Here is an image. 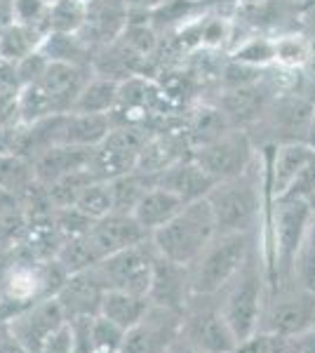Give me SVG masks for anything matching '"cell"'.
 Returning a JSON list of instances; mask_svg holds the SVG:
<instances>
[{
	"label": "cell",
	"mask_w": 315,
	"mask_h": 353,
	"mask_svg": "<svg viewBox=\"0 0 315 353\" xmlns=\"http://www.w3.org/2000/svg\"><path fill=\"white\" fill-rule=\"evenodd\" d=\"M216 233L219 229H216L212 205L207 198H200V201L186 203L163 229L151 233V243L158 257L191 266L214 241Z\"/></svg>",
	"instance_id": "obj_1"
},
{
	"label": "cell",
	"mask_w": 315,
	"mask_h": 353,
	"mask_svg": "<svg viewBox=\"0 0 315 353\" xmlns=\"http://www.w3.org/2000/svg\"><path fill=\"white\" fill-rule=\"evenodd\" d=\"M266 283L268 281L263 276L261 261L254 250H252L250 259L236 273V278L219 294H214L221 316L226 318L228 327L233 330L238 344L259 332L263 306H266L268 299Z\"/></svg>",
	"instance_id": "obj_2"
},
{
	"label": "cell",
	"mask_w": 315,
	"mask_h": 353,
	"mask_svg": "<svg viewBox=\"0 0 315 353\" xmlns=\"http://www.w3.org/2000/svg\"><path fill=\"white\" fill-rule=\"evenodd\" d=\"M271 259L268 283L273 288L292 281V269L299 252L313 210L306 198H271Z\"/></svg>",
	"instance_id": "obj_3"
},
{
	"label": "cell",
	"mask_w": 315,
	"mask_h": 353,
	"mask_svg": "<svg viewBox=\"0 0 315 353\" xmlns=\"http://www.w3.org/2000/svg\"><path fill=\"white\" fill-rule=\"evenodd\" d=\"M252 250H254L252 233H216V238L205 248V252L188 266L193 297L219 294L243 269Z\"/></svg>",
	"instance_id": "obj_4"
},
{
	"label": "cell",
	"mask_w": 315,
	"mask_h": 353,
	"mask_svg": "<svg viewBox=\"0 0 315 353\" xmlns=\"http://www.w3.org/2000/svg\"><path fill=\"white\" fill-rule=\"evenodd\" d=\"M250 170L233 179L216 181L207 193L219 233H252L261 217V186Z\"/></svg>",
	"instance_id": "obj_5"
},
{
	"label": "cell",
	"mask_w": 315,
	"mask_h": 353,
	"mask_svg": "<svg viewBox=\"0 0 315 353\" xmlns=\"http://www.w3.org/2000/svg\"><path fill=\"white\" fill-rule=\"evenodd\" d=\"M156 259L158 252L153 248L151 238H148L141 245L120 250L116 254H108L90 271H92V276L99 281V285L104 290H118V292L148 297Z\"/></svg>",
	"instance_id": "obj_6"
},
{
	"label": "cell",
	"mask_w": 315,
	"mask_h": 353,
	"mask_svg": "<svg viewBox=\"0 0 315 353\" xmlns=\"http://www.w3.org/2000/svg\"><path fill=\"white\" fill-rule=\"evenodd\" d=\"M181 337L205 353H236L238 339L221 316L216 297H191L184 309Z\"/></svg>",
	"instance_id": "obj_7"
},
{
	"label": "cell",
	"mask_w": 315,
	"mask_h": 353,
	"mask_svg": "<svg viewBox=\"0 0 315 353\" xmlns=\"http://www.w3.org/2000/svg\"><path fill=\"white\" fill-rule=\"evenodd\" d=\"M151 130L141 125H113L111 132L104 137L92 153V174L96 179H116L136 168L139 156L144 151Z\"/></svg>",
	"instance_id": "obj_8"
},
{
	"label": "cell",
	"mask_w": 315,
	"mask_h": 353,
	"mask_svg": "<svg viewBox=\"0 0 315 353\" xmlns=\"http://www.w3.org/2000/svg\"><path fill=\"white\" fill-rule=\"evenodd\" d=\"M191 156L212 179L223 181L247 172L252 168V163H254V144H252V137L245 130L233 128L216 141H212V144L193 149Z\"/></svg>",
	"instance_id": "obj_9"
},
{
	"label": "cell",
	"mask_w": 315,
	"mask_h": 353,
	"mask_svg": "<svg viewBox=\"0 0 315 353\" xmlns=\"http://www.w3.org/2000/svg\"><path fill=\"white\" fill-rule=\"evenodd\" d=\"M181 323L184 311L148 304L144 318L128 330L120 353H167L170 346L179 339Z\"/></svg>",
	"instance_id": "obj_10"
},
{
	"label": "cell",
	"mask_w": 315,
	"mask_h": 353,
	"mask_svg": "<svg viewBox=\"0 0 315 353\" xmlns=\"http://www.w3.org/2000/svg\"><path fill=\"white\" fill-rule=\"evenodd\" d=\"M313 327L315 299L311 292L301 290V294H287L285 288H273V292H268L259 330L296 337V334H303Z\"/></svg>",
	"instance_id": "obj_11"
},
{
	"label": "cell",
	"mask_w": 315,
	"mask_h": 353,
	"mask_svg": "<svg viewBox=\"0 0 315 353\" xmlns=\"http://www.w3.org/2000/svg\"><path fill=\"white\" fill-rule=\"evenodd\" d=\"M66 321L68 318L57 297H45L12 313L5 321V327H8V334H12L28 353H36L38 346Z\"/></svg>",
	"instance_id": "obj_12"
},
{
	"label": "cell",
	"mask_w": 315,
	"mask_h": 353,
	"mask_svg": "<svg viewBox=\"0 0 315 353\" xmlns=\"http://www.w3.org/2000/svg\"><path fill=\"white\" fill-rule=\"evenodd\" d=\"M92 76V66L68 64V61H50L45 73L33 85L43 92L45 101L50 106V113L54 116V113L73 111L78 94L83 92V88Z\"/></svg>",
	"instance_id": "obj_13"
},
{
	"label": "cell",
	"mask_w": 315,
	"mask_h": 353,
	"mask_svg": "<svg viewBox=\"0 0 315 353\" xmlns=\"http://www.w3.org/2000/svg\"><path fill=\"white\" fill-rule=\"evenodd\" d=\"M132 19L128 0H88V17L80 28V41L94 52L123 36Z\"/></svg>",
	"instance_id": "obj_14"
},
{
	"label": "cell",
	"mask_w": 315,
	"mask_h": 353,
	"mask_svg": "<svg viewBox=\"0 0 315 353\" xmlns=\"http://www.w3.org/2000/svg\"><path fill=\"white\" fill-rule=\"evenodd\" d=\"M88 238L92 241L99 259H104L108 254L120 252V250L146 243L151 233L134 219V214L111 212L106 217L92 221V226L88 229Z\"/></svg>",
	"instance_id": "obj_15"
},
{
	"label": "cell",
	"mask_w": 315,
	"mask_h": 353,
	"mask_svg": "<svg viewBox=\"0 0 315 353\" xmlns=\"http://www.w3.org/2000/svg\"><path fill=\"white\" fill-rule=\"evenodd\" d=\"M151 176H153V184L172 191L184 203L207 198V193L214 189V184H216V179H212V176L193 161L191 153L184 158H179V161H174L165 170H160L158 174H151Z\"/></svg>",
	"instance_id": "obj_16"
},
{
	"label": "cell",
	"mask_w": 315,
	"mask_h": 353,
	"mask_svg": "<svg viewBox=\"0 0 315 353\" xmlns=\"http://www.w3.org/2000/svg\"><path fill=\"white\" fill-rule=\"evenodd\" d=\"M193 297L191 290V269L184 264H174L170 259L158 257L153 266V281L148 290V301L167 309L184 311Z\"/></svg>",
	"instance_id": "obj_17"
},
{
	"label": "cell",
	"mask_w": 315,
	"mask_h": 353,
	"mask_svg": "<svg viewBox=\"0 0 315 353\" xmlns=\"http://www.w3.org/2000/svg\"><path fill=\"white\" fill-rule=\"evenodd\" d=\"M92 153L94 149H85V146H66V144H54L48 146L38 153L31 161L33 165V176L40 186H50L57 179L80 170H90L92 165ZM92 172V170H90Z\"/></svg>",
	"instance_id": "obj_18"
},
{
	"label": "cell",
	"mask_w": 315,
	"mask_h": 353,
	"mask_svg": "<svg viewBox=\"0 0 315 353\" xmlns=\"http://www.w3.org/2000/svg\"><path fill=\"white\" fill-rule=\"evenodd\" d=\"M315 156V149L306 141H283L276 146L271 158V168H268V186L271 198H283L294 184V179L301 174V170L311 163Z\"/></svg>",
	"instance_id": "obj_19"
},
{
	"label": "cell",
	"mask_w": 315,
	"mask_h": 353,
	"mask_svg": "<svg viewBox=\"0 0 315 353\" xmlns=\"http://www.w3.org/2000/svg\"><path fill=\"white\" fill-rule=\"evenodd\" d=\"M54 297L61 304L68 321H73V318H90L99 313L104 288L99 285V281L88 269L80 273H71Z\"/></svg>",
	"instance_id": "obj_20"
},
{
	"label": "cell",
	"mask_w": 315,
	"mask_h": 353,
	"mask_svg": "<svg viewBox=\"0 0 315 353\" xmlns=\"http://www.w3.org/2000/svg\"><path fill=\"white\" fill-rule=\"evenodd\" d=\"M266 92L259 90V83L247 85V88H236V90H223L221 99L216 104L221 106V111L226 113V118L231 121L233 128L245 130V125L259 121V116L266 111Z\"/></svg>",
	"instance_id": "obj_21"
},
{
	"label": "cell",
	"mask_w": 315,
	"mask_h": 353,
	"mask_svg": "<svg viewBox=\"0 0 315 353\" xmlns=\"http://www.w3.org/2000/svg\"><path fill=\"white\" fill-rule=\"evenodd\" d=\"M184 205L186 203L181 201L179 196H174V193L163 189V186L153 184L151 189L141 196L139 205H136L132 214H134V219L139 221L148 233H156L158 229H163Z\"/></svg>",
	"instance_id": "obj_22"
},
{
	"label": "cell",
	"mask_w": 315,
	"mask_h": 353,
	"mask_svg": "<svg viewBox=\"0 0 315 353\" xmlns=\"http://www.w3.org/2000/svg\"><path fill=\"white\" fill-rule=\"evenodd\" d=\"M233 130L231 121L226 118V113L221 111L219 104H200L196 111L188 118V125L184 130V139L188 149H200L205 144H212L219 137H223Z\"/></svg>",
	"instance_id": "obj_23"
},
{
	"label": "cell",
	"mask_w": 315,
	"mask_h": 353,
	"mask_svg": "<svg viewBox=\"0 0 315 353\" xmlns=\"http://www.w3.org/2000/svg\"><path fill=\"white\" fill-rule=\"evenodd\" d=\"M45 36H48V33L38 31V28H33V26L19 24V21H10L8 26L0 28V61L19 64L24 57L40 50Z\"/></svg>",
	"instance_id": "obj_24"
},
{
	"label": "cell",
	"mask_w": 315,
	"mask_h": 353,
	"mask_svg": "<svg viewBox=\"0 0 315 353\" xmlns=\"http://www.w3.org/2000/svg\"><path fill=\"white\" fill-rule=\"evenodd\" d=\"M148 304H151L148 297H139V294H130V292H118V290H104L99 313L123 330H130L144 318V313L148 311Z\"/></svg>",
	"instance_id": "obj_25"
},
{
	"label": "cell",
	"mask_w": 315,
	"mask_h": 353,
	"mask_svg": "<svg viewBox=\"0 0 315 353\" xmlns=\"http://www.w3.org/2000/svg\"><path fill=\"white\" fill-rule=\"evenodd\" d=\"M118 92H120V83L108 81V78H101L94 73V76L88 81V85L83 88V92L78 94L73 111L104 113V116H111L118 104Z\"/></svg>",
	"instance_id": "obj_26"
},
{
	"label": "cell",
	"mask_w": 315,
	"mask_h": 353,
	"mask_svg": "<svg viewBox=\"0 0 315 353\" xmlns=\"http://www.w3.org/2000/svg\"><path fill=\"white\" fill-rule=\"evenodd\" d=\"M111 181V198H113V212L132 214L139 205L141 196L153 186V176L144 174L139 170H132L128 174H120Z\"/></svg>",
	"instance_id": "obj_27"
},
{
	"label": "cell",
	"mask_w": 315,
	"mask_h": 353,
	"mask_svg": "<svg viewBox=\"0 0 315 353\" xmlns=\"http://www.w3.org/2000/svg\"><path fill=\"white\" fill-rule=\"evenodd\" d=\"M313 43L299 33H287V36L276 38V64L283 71H296L311 64L313 59Z\"/></svg>",
	"instance_id": "obj_28"
},
{
	"label": "cell",
	"mask_w": 315,
	"mask_h": 353,
	"mask_svg": "<svg viewBox=\"0 0 315 353\" xmlns=\"http://www.w3.org/2000/svg\"><path fill=\"white\" fill-rule=\"evenodd\" d=\"M292 281L299 283L301 290L315 294V212L308 219L306 233L299 245V252L294 259V269H292Z\"/></svg>",
	"instance_id": "obj_29"
},
{
	"label": "cell",
	"mask_w": 315,
	"mask_h": 353,
	"mask_svg": "<svg viewBox=\"0 0 315 353\" xmlns=\"http://www.w3.org/2000/svg\"><path fill=\"white\" fill-rule=\"evenodd\" d=\"M88 17V0H57L50 5V33H80Z\"/></svg>",
	"instance_id": "obj_30"
},
{
	"label": "cell",
	"mask_w": 315,
	"mask_h": 353,
	"mask_svg": "<svg viewBox=\"0 0 315 353\" xmlns=\"http://www.w3.org/2000/svg\"><path fill=\"white\" fill-rule=\"evenodd\" d=\"M73 208H78L88 219H101L113 212V198H111V181L92 179L78 196Z\"/></svg>",
	"instance_id": "obj_31"
},
{
	"label": "cell",
	"mask_w": 315,
	"mask_h": 353,
	"mask_svg": "<svg viewBox=\"0 0 315 353\" xmlns=\"http://www.w3.org/2000/svg\"><path fill=\"white\" fill-rule=\"evenodd\" d=\"M231 59L254 68H266L276 64V38H263V36L247 38V41H243L233 50Z\"/></svg>",
	"instance_id": "obj_32"
},
{
	"label": "cell",
	"mask_w": 315,
	"mask_h": 353,
	"mask_svg": "<svg viewBox=\"0 0 315 353\" xmlns=\"http://www.w3.org/2000/svg\"><path fill=\"white\" fill-rule=\"evenodd\" d=\"M125 334H128V330L116 325V323L108 321L101 313H96L90 321V339H92L94 353H120Z\"/></svg>",
	"instance_id": "obj_33"
},
{
	"label": "cell",
	"mask_w": 315,
	"mask_h": 353,
	"mask_svg": "<svg viewBox=\"0 0 315 353\" xmlns=\"http://www.w3.org/2000/svg\"><path fill=\"white\" fill-rule=\"evenodd\" d=\"M48 14L50 5L45 0H12V21L33 26L43 33H50Z\"/></svg>",
	"instance_id": "obj_34"
},
{
	"label": "cell",
	"mask_w": 315,
	"mask_h": 353,
	"mask_svg": "<svg viewBox=\"0 0 315 353\" xmlns=\"http://www.w3.org/2000/svg\"><path fill=\"white\" fill-rule=\"evenodd\" d=\"M36 353H76V337H73L71 321L61 323V325L38 346Z\"/></svg>",
	"instance_id": "obj_35"
},
{
	"label": "cell",
	"mask_w": 315,
	"mask_h": 353,
	"mask_svg": "<svg viewBox=\"0 0 315 353\" xmlns=\"http://www.w3.org/2000/svg\"><path fill=\"white\" fill-rule=\"evenodd\" d=\"M14 66H17V76H19L21 85H31L45 73V68L50 66V59L45 57L43 50H36V52L24 57V59Z\"/></svg>",
	"instance_id": "obj_36"
},
{
	"label": "cell",
	"mask_w": 315,
	"mask_h": 353,
	"mask_svg": "<svg viewBox=\"0 0 315 353\" xmlns=\"http://www.w3.org/2000/svg\"><path fill=\"white\" fill-rule=\"evenodd\" d=\"M19 92H5L0 94V128L5 130H17L21 128V104H19Z\"/></svg>",
	"instance_id": "obj_37"
},
{
	"label": "cell",
	"mask_w": 315,
	"mask_h": 353,
	"mask_svg": "<svg viewBox=\"0 0 315 353\" xmlns=\"http://www.w3.org/2000/svg\"><path fill=\"white\" fill-rule=\"evenodd\" d=\"M21 226H24V221H21L19 212H14V210H0V254L10 248V243H14Z\"/></svg>",
	"instance_id": "obj_38"
},
{
	"label": "cell",
	"mask_w": 315,
	"mask_h": 353,
	"mask_svg": "<svg viewBox=\"0 0 315 353\" xmlns=\"http://www.w3.org/2000/svg\"><path fill=\"white\" fill-rule=\"evenodd\" d=\"M315 193V156L311 158V163L301 170V174L294 179V184L289 186V191L283 198H311Z\"/></svg>",
	"instance_id": "obj_39"
},
{
	"label": "cell",
	"mask_w": 315,
	"mask_h": 353,
	"mask_svg": "<svg viewBox=\"0 0 315 353\" xmlns=\"http://www.w3.org/2000/svg\"><path fill=\"white\" fill-rule=\"evenodd\" d=\"M24 88L17 76V66L8 64V61H0V94L5 92H19Z\"/></svg>",
	"instance_id": "obj_40"
},
{
	"label": "cell",
	"mask_w": 315,
	"mask_h": 353,
	"mask_svg": "<svg viewBox=\"0 0 315 353\" xmlns=\"http://www.w3.org/2000/svg\"><path fill=\"white\" fill-rule=\"evenodd\" d=\"M17 132H19V128L17 130L0 128V161L8 156H17Z\"/></svg>",
	"instance_id": "obj_41"
},
{
	"label": "cell",
	"mask_w": 315,
	"mask_h": 353,
	"mask_svg": "<svg viewBox=\"0 0 315 353\" xmlns=\"http://www.w3.org/2000/svg\"><path fill=\"white\" fill-rule=\"evenodd\" d=\"M163 3H167V0H128L132 12H141V14H151Z\"/></svg>",
	"instance_id": "obj_42"
},
{
	"label": "cell",
	"mask_w": 315,
	"mask_h": 353,
	"mask_svg": "<svg viewBox=\"0 0 315 353\" xmlns=\"http://www.w3.org/2000/svg\"><path fill=\"white\" fill-rule=\"evenodd\" d=\"M0 353H28V351L12 337V334H8V330H5V332L0 334Z\"/></svg>",
	"instance_id": "obj_43"
},
{
	"label": "cell",
	"mask_w": 315,
	"mask_h": 353,
	"mask_svg": "<svg viewBox=\"0 0 315 353\" xmlns=\"http://www.w3.org/2000/svg\"><path fill=\"white\" fill-rule=\"evenodd\" d=\"M167 353H205V351H200L198 346H193L191 341H186V339L179 334V339H176L174 344L170 346V351H167Z\"/></svg>",
	"instance_id": "obj_44"
},
{
	"label": "cell",
	"mask_w": 315,
	"mask_h": 353,
	"mask_svg": "<svg viewBox=\"0 0 315 353\" xmlns=\"http://www.w3.org/2000/svg\"><path fill=\"white\" fill-rule=\"evenodd\" d=\"M12 21V0H0V28Z\"/></svg>",
	"instance_id": "obj_45"
},
{
	"label": "cell",
	"mask_w": 315,
	"mask_h": 353,
	"mask_svg": "<svg viewBox=\"0 0 315 353\" xmlns=\"http://www.w3.org/2000/svg\"><path fill=\"white\" fill-rule=\"evenodd\" d=\"M303 141H306L311 149H315V106L311 111V118H308V125H306V134H303Z\"/></svg>",
	"instance_id": "obj_46"
},
{
	"label": "cell",
	"mask_w": 315,
	"mask_h": 353,
	"mask_svg": "<svg viewBox=\"0 0 315 353\" xmlns=\"http://www.w3.org/2000/svg\"><path fill=\"white\" fill-rule=\"evenodd\" d=\"M308 205H311V210H313V212H315V193H313L311 198H308Z\"/></svg>",
	"instance_id": "obj_47"
},
{
	"label": "cell",
	"mask_w": 315,
	"mask_h": 353,
	"mask_svg": "<svg viewBox=\"0 0 315 353\" xmlns=\"http://www.w3.org/2000/svg\"><path fill=\"white\" fill-rule=\"evenodd\" d=\"M5 330H8V327H5V318H0V334H3Z\"/></svg>",
	"instance_id": "obj_48"
},
{
	"label": "cell",
	"mask_w": 315,
	"mask_h": 353,
	"mask_svg": "<svg viewBox=\"0 0 315 353\" xmlns=\"http://www.w3.org/2000/svg\"><path fill=\"white\" fill-rule=\"evenodd\" d=\"M45 3H48V5H52V3H57V0H45Z\"/></svg>",
	"instance_id": "obj_49"
}]
</instances>
